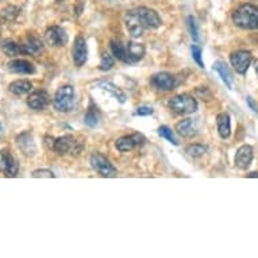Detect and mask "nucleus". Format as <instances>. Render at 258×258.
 Instances as JSON below:
<instances>
[{"mask_svg": "<svg viewBox=\"0 0 258 258\" xmlns=\"http://www.w3.org/2000/svg\"><path fill=\"white\" fill-rule=\"evenodd\" d=\"M18 14H19V9L18 7H15V6H7L6 9L2 10L0 18H2V21L5 22H14L15 18L18 17Z\"/></svg>", "mask_w": 258, "mask_h": 258, "instance_id": "bb28decb", "label": "nucleus"}, {"mask_svg": "<svg viewBox=\"0 0 258 258\" xmlns=\"http://www.w3.org/2000/svg\"><path fill=\"white\" fill-rule=\"evenodd\" d=\"M190 51H192V58L195 59V62L199 65L200 68H204L203 59H202V47L198 46V45H192Z\"/></svg>", "mask_w": 258, "mask_h": 258, "instance_id": "7c9ffc66", "label": "nucleus"}, {"mask_svg": "<svg viewBox=\"0 0 258 258\" xmlns=\"http://www.w3.org/2000/svg\"><path fill=\"white\" fill-rule=\"evenodd\" d=\"M145 142H146V138H145L142 134H140V133H136V134H132V136L120 137V138L116 140V142H115V146H116V149H118L119 152L126 153L133 150L134 148L144 146Z\"/></svg>", "mask_w": 258, "mask_h": 258, "instance_id": "1a4fd4ad", "label": "nucleus"}, {"mask_svg": "<svg viewBox=\"0 0 258 258\" xmlns=\"http://www.w3.org/2000/svg\"><path fill=\"white\" fill-rule=\"evenodd\" d=\"M150 84L158 91H172L176 88L177 85V80L173 75H170L168 72H160L156 73L154 76L150 79Z\"/></svg>", "mask_w": 258, "mask_h": 258, "instance_id": "9b49d317", "label": "nucleus"}, {"mask_svg": "<svg viewBox=\"0 0 258 258\" xmlns=\"http://www.w3.org/2000/svg\"><path fill=\"white\" fill-rule=\"evenodd\" d=\"M50 102V96L46 91H42V89H38V91H34L29 95L27 98V106L34 111H42L45 110Z\"/></svg>", "mask_w": 258, "mask_h": 258, "instance_id": "ddd939ff", "label": "nucleus"}, {"mask_svg": "<svg viewBox=\"0 0 258 258\" xmlns=\"http://www.w3.org/2000/svg\"><path fill=\"white\" fill-rule=\"evenodd\" d=\"M251 53L247 50H238L231 53L230 55V62L239 75H245L251 63Z\"/></svg>", "mask_w": 258, "mask_h": 258, "instance_id": "9d476101", "label": "nucleus"}, {"mask_svg": "<svg viewBox=\"0 0 258 258\" xmlns=\"http://www.w3.org/2000/svg\"><path fill=\"white\" fill-rule=\"evenodd\" d=\"M2 130H3V126H2V123H0V134H2Z\"/></svg>", "mask_w": 258, "mask_h": 258, "instance_id": "4c0bfd02", "label": "nucleus"}, {"mask_svg": "<svg viewBox=\"0 0 258 258\" xmlns=\"http://www.w3.org/2000/svg\"><path fill=\"white\" fill-rule=\"evenodd\" d=\"M23 54H39L43 50V43L35 35H27L23 42H21Z\"/></svg>", "mask_w": 258, "mask_h": 258, "instance_id": "a211bd4d", "label": "nucleus"}, {"mask_svg": "<svg viewBox=\"0 0 258 258\" xmlns=\"http://www.w3.org/2000/svg\"><path fill=\"white\" fill-rule=\"evenodd\" d=\"M111 51L115 55V58L120 61H126V46L120 41H111Z\"/></svg>", "mask_w": 258, "mask_h": 258, "instance_id": "a878e982", "label": "nucleus"}, {"mask_svg": "<svg viewBox=\"0 0 258 258\" xmlns=\"http://www.w3.org/2000/svg\"><path fill=\"white\" fill-rule=\"evenodd\" d=\"M158 134H160L162 138H165L166 141H169L170 144H173L174 146H177L178 145V142H177V140H176V137H174L173 132H172V130H170L168 126H161L160 128H158Z\"/></svg>", "mask_w": 258, "mask_h": 258, "instance_id": "c756f323", "label": "nucleus"}, {"mask_svg": "<svg viewBox=\"0 0 258 258\" xmlns=\"http://www.w3.org/2000/svg\"><path fill=\"white\" fill-rule=\"evenodd\" d=\"M7 69L11 73H18V75H33L35 73L34 63L30 62L27 59H11L7 62Z\"/></svg>", "mask_w": 258, "mask_h": 258, "instance_id": "2eb2a0df", "label": "nucleus"}, {"mask_svg": "<svg viewBox=\"0 0 258 258\" xmlns=\"http://www.w3.org/2000/svg\"><path fill=\"white\" fill-rule=\"evenodd\" d=\"M168 106L174 114L177 115H189L196 112L198 110V102L194 96L186 95V93H181L177 96H173L168 102Z\"/></svg>", "mask_w": 258, "mask_h": 258, "instance_id": "7ed1b4c3", "label": "nucleus"}, {"mask_svg": "<svg viewBox=\"0 0 258 258\" xmlns=\"http://www.w3.org/2000/svg\"><path fill=\"white\" fill-rule=\"evenodd\" d=\"M233 22L243 30H258V7L250 3L239 6L233 13Z\"/></svg>", "mask_w": 258, "mask_h": 258, "instance_id": "f03ea898", "label": "nucleus"}, {"mask_svg": "<svg viewBox=\"0 0 258 258\" xmlns=\"http://www.w3.org/2000/svg\"><path fill=\"white\" fill-rule=\"evenodd\" d=\"M98 87L99 88L104 89V91H107V92H110L116 100H119V103L126 102V95H124V92H123L119 87H116L114 83H111V81L108 80H102L98 83Z\"/></svg>", "mask_w": 258, "mask_h": 258, "instance_id": "4be33fe9", "label": "nucleus"}, {"mask_svg": "<svg viewBox=\"0 0 258 258\" xmlns=\"http://www.w3.org/2000/svg\"><path fill=\"white\" fill-rule=\"evenodd\" d=\"M55 2H58V3H62L63 0H55Z\"/></svg>", "mask_w": 258, "mask_h": 258, "instance_id": "58836bf2", "label": "nucleus"}, {"mask_svg": "<svg viewBox=\"0 0 258 258\" xmlns=\"http://www.w3.org/2000/svg\"><path fill=\"white\" fill-rule=\"evenodd\" d=\"M254 157V150L250 145H243L237 150V154H235V165L239 168V169H247L251 164Z\"/></svg>", "mask_w": 258, "mask_h": 258, "instance_id": "dca6fc26", "label": "nucleus"}, {"mask_svg": "<svg viewBox=\"0 0 258 258\" xmlns=\"http://www.w3.org/2000/svg\"><path fill=\"white\" fill-rule=\"evenodd\" d=\"M176 132L180 134L184 138H194V137L198 134V130H196V126L194 120L189 118L182 119L176 124Z\"/></svg>", "mask_w": 258, "mask_h": 258, "instance_id": "6ab92c4d", "label": "nucleus"}, {"mask_svg": "<svg viewBox=\"0 0 258 258\" xmlns=\"http://www.w3.org/2000/svg\"><path fill=\"white\" fill-rule=\"evenodd\" d=\"M153 114V108L149 106H141L138 107L134 112V115L137 116H148V115H152Z\"/></svg>", "mask_w": 258, "mask_h": 258, "instance_id": "72a5a7b5", "label": "nucleus"}, {"mask_svg": "<svg viewBox=\"0 0 258 258\" xmlns=\"http://www.w3.org/2000/svg\"><path fill=\"white\" fill-rule=\"evenodd\" d=\"M45 42L49 46L53 47H62L68 42V34L67 31L59 27V26H50L45 31Z\"/></svg>", "mask_w": 258, "mask_h": 258, "instance_id": "6e6552de", "label": "nucleus"}, {"mask_svg": "<svg viewBox=\"0 0 258 258\" xmlns=\"http://www.w3.org/2000/svg\"><path fill=\"white\" fill-rule=\"evenodd\" d=\"M214 71H216V72H218V75L222 77V80H223V83L226 84V87H227V88L229 89L233 88L231 75H230L229 69H227V65H226V63L222 62V61H216V62L214 63Z\"/></svg>", "mask_w": 258, "mask_h": 258, "instance_id": "393cba45", "label": "nucleus"}, {"mask_svg": "<svg viewBox=\"0 0 258 258\" xmlns=\"http://www.w3.org/2000/svg\"><path fill=\"white\" fill-rule=\"evenodd\" d=\"M0 170L5 173L6 177H17L19 172V165L15 157L11 154L9 149L0 150Z\"/></svg>", "mask_w": 258, "mask_h": 258, "instance_id": "0eeeda50", "label": "nucleus"}, {"mask_svg": "<svg viewBox=\"0 0 258 258\" xmlns=\"http://www.w3.org/2000/svg\"><path fill=\"white\" fill-rule=\"evenodd\" d=\"M124 23L127 31L132 34V37L138 38L144 34L145 30L158 29L162 21L154 10L148 7H137L126 14Z\"/></svg>", "mask_w": 258, "mask_h": 258, "instance_id": "f257e3e1", "label": "nucleus"}, {"mask_svg": "<svg viewBox=\"0 0 258 258\" xmlns=\"http://www.w3.org/2000/svg\"><path fill=\"white\" fill-rule=\"evenodd\" d=\"M0 49L7 57H15L18 54H23L21 43L15 42L13 39H5L0 43Z\"/></svg>", "mask_w": 258, "mask_h": 258, "instance_id": "b1692460", "label": "nucleus"}, {"mask_svg": "<svg viewBox=\"0 0 258 258\" xmlns=\"http://www.w3.org/2000/svg\"><path fill=\"white\" fill-rule=\"evenodd\" d=\"M145 46L142 43L127 42L126 43V63H136L144 58Z\"/></svg>", "mask_w": 258, "mask_h": 258, "instance_id": "f3484780", "label": "nucleus"}, {"mask_svg": "<svg viewBox=\"0 0 258 258\" xmlns=\"http://www.w3.org/2000/svg\"><path fill=\"white\" fill-rule=\"evenodd\" d=\"M249 177H258V172H251L249 174Z\"/></svg>", "mask_w": 258, "mask_h": 258, "instance_id": "c9c22d12", "label": "nucleus"}, {"mask_svg": "<svg viewBox=\"0 0 258 258\" xmlns=\"http://www.w3.org/2000/svg\"><path fill=\"white\" fill-rule=\"evenodd\" d=\"M185 150L190 157H202L207 153V146H204V145L200 144H194L189 145V146H186Z\"/></svg>", "mask_w": 258, "mask_h": 258, "instance_id": "c85d7f7f", "label": "nucleus"}, {"mask_svg": "<svg viewBox=\"0 0 258 258\" xmlns=\"http://www.w3.org/2000/svg\"><path fill=\"white\" fill-rule=\"evenodd\" d=\"M255 72H257V75H258V62L255 63Z\"/></svg>", "mask_w": 258, "mask_h": 258, "instance_id": "e433bc0d", "label": "nucleus"}, {"mask_svg": "<svg viewBox=\"0 0 258 258\" xmlns=\"http://www.w3.org/2000/svg\"><path fill=\"white\" fill-rule=\"evenodd\" d=\"M31 89H33L31 81L25 80V79L13 81V83L9 85L10 92L14 93V95H17V96H22V95H25V93H29Z\"/></svg>", "mask_w": 258, "mask_h": 258, "instance_id": "5701e85b", "label": "nucleus"}, {"mask_svg": "<svg viewBox=\"0 0 258 258\" xmlns=\"http://www.w3.org/2000/svg\"><path fill=\"white\" fill-rule=\"evenodd\" d=\"M31 176L34 178H41V177H49V178H54L55 174L49 169H37L34 170Z\"/></svg>", "mask_w": 258, "mask_h": 258, "instance_id": "473e14b6", "label": "nucleus"}, {"mask_svg": "<svg viewBox=\"0 0 258 258\" xmlns=\"http://www.w3.org/2000/svg\"><path fill=\"white\" fill-rule=\"evenodd\" d=\"M0 33H2V29H0Z\"/></svg>", "mask_w": 258, "mask_h": 258, "instance_id": "ea45409f", "label": "nucleus"}, {"mask_svg": "<svg viewBox=\"0 0 258 258\" xmlns=\"http://www.w3.org/2000/svg\"><path fill=\"white\" fill-rule=\"evenodd\" d=\"M100 119H102V114L99 111V107L96 104H93V102H91V104L88 107V111L84 115V123L88 127H91V128H95V127L99 126Z\"/></svg>", "mask_w": 258, "mask_h": 258, "instance_id": "412c9836", "label": "nucleus"}, {"mask_svg": "<svg viewBox=\"0 0 258 258\" xmlns=\"http://www.w3.org/2000/svg\"><path fill=\"white\" fill-rule=\"evenodd\" d=\"M91 165L99 174L103 177H115L116 176V169L111 164L110 160L104 157L102 153H93L91 156Z\"/></svg>", "mask_w": 258, "mask_h": 258, "instance_id": "423d86ee", "label": "nucleus"}, {"mask_svg": "<svg viewBox=\"0 0 258 258\" xmlns=\"http://www.w3.org/2000/svg\"><path fill=\"white\" fill-rule=\"evenodd\" d=\"M17 145L25 156L33 157L37 153V146H35L34 138H33V136L29 132L22 133V134H19L17 137Z\"/></svg>", "mask_w": 258, "mask_h": 258, "instance_id": "4468645a", "label": "nucleus"}, {"mask_svg": "<svg viewBox=\"0 0 258 258\" xmlns=\"http://www.w3.org/2000/svg\"><path fill=\"white\" fill-rule=\"evenodd\" d=\"M246 103H247V106H249L250 108L254 111V112H258L257 103L254 102V99L251 98V96H247V98H246Z\"/></svg>", "mask_w": 258, "mask_h": 258, "instance_id": "f704fd0d", "label": "nucleus"}, {"mask_svg": "<svg viewBox=\"0 0 258 258\" xmlns=\"http://www.w3.org/2000/svg\"><path fill=\"white\" fill-rule=\"evenodd\" d=\"M72 57L73 62L76 63V67H83L88 58V46H87V41H85L81 35L76 37L75 43L72 47Z\"/></svg>", "mask_w": 258, "mask_h": 258, "instance_id": "f8f14e48", "label": "nucleus"}, {"mask_svg": "<svg viewBox=\"0 0 258 258\" xmlns=\"http://www.w3.org/2000/svg\"><path fill=\"white\" fill-rule=\"evenodd\" d=\"M54 108L58 112H69L75 106V89L72 85H62L57 89L53 99Z\"/></svg>", "mask_w": 258, "mask_h": 258, "instance_id": "20e7f679", "label": "nucleus"}, {"mask_svg": "<svg viewBox=\"0 0 258 258\" xmlns=\"http://www.w3.org/2000/svg\"><path fill=\"white\" fill-rule=\"evenodd\" d=\"M53 150L57 154L62 156L67 153H72V154H79L83 150V146L79 145L76 138L73 136H63L59 138H55L54 145H53Z\"/></svg>", "mask_w": 258, "mask_h": 258, "instance_id": "39448f33", "label": "nucleus"}, {"mask_svg": "<svg viewBox=\"0 0 258 258\" xmlns=\"http://www.w3.org/2000/svg\"><path fill=\"white\" fill-rule=\"evenodd\" d=\"M216 127H218V133L219 136L226 140L229 138L231 134V122H230V115L226 112H222L216 116Z\"/></svg>", "mask_w": 258, "mask_h": 258, "instance_id": "aec40b11", "label": "nucleus"}, {"mask_svg": "<svg viewBox=\"0 0 258 258\" xmlns=\"http://www.w3.org/2000/svg\"><path fill=\"white\" fill-rule=\"evenodd\" d=\"M188 27H189V33L192 39H194V41H198V39H199V31H198V26H196L195 18L192 17V15L188 17Z\"/></svg>", "mask_w": 258, "mask_h": 258, "instance_id": "2f4dec72", "label": "nucleus"}, {"mask_svg": "<svg viewBox=\"0 0 258 258\" xmlns=\"http://www.w3.org/2000/svg\"><path fill=\"white\" fill-rule=\"evenodd\" d=\"M114 63H115L114 57H112L110 53L104 51V53L102 54V59H100V65H99V69H100V71H103V72H107V71L112 69Z\"/></svg>", "mask_w": 258, "mask_h": 258, "instance_id": "cd10ccee", "label": "nucleus"}]
</instances>
